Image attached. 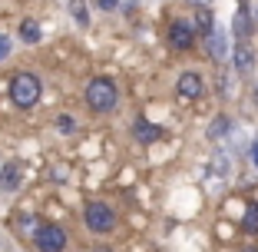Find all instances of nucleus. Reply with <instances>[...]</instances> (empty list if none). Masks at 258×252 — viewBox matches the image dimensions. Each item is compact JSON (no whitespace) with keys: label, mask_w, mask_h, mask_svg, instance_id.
<instances>
[{"label":"nucleus","mask_w":258,"mask_h":252,"mask_svg":"<svg viewBox=\"0 0 258 252\" xmlns=\"http://www.w3.org/2000/svg\"><path fill=\"white\" fill-rule=\"evenodd\" d=\"M83 103H86L90 113L109 116L116 107H119V86H116V80L113 77H93V80H86Z\"/></svg>","instance_id":"obj_1"},{"label":"nucleus","mask_w":258,"mask_h":252,"mask_svg":"<svg viewBox=\"0 0 258 252\" xmlns=\"http://www.w3.org/2000/svg\"><path fill=\"white\" fill-rule=\"evenodd\" d=\"M7 99L14 103L17 110H33L43 99V80L33 73V70H17L14 77H10V83H7Z\"/></svg>","instance_id":"obj_2"},{"label":"nucleus","mask_w":258,"mask_h":252,"mask_svg":"<svg viewBox=\"0 0 258 252\" xmlns=\"http://www.w3.org/2000/svg\"><path fill=\"white\" fill-rule=\"evenodd\" d=\"M83 226L93 236H109L116 229V209L103 199H90L83 206Z\"/></svg>","instance_id":"obj_3"},{"label":"nucleus","mask_w":258,"mask_h":252,"mask_svg":"<svg viewBox=\"0 0 258 252\" xmlns=\"http://www.w3.org/2000/svg\"><path fill=\"white\" fill-rule=\"evenodd\" d=\"M30 239L37 252H67V245H70V232L60 222H40Z\"/></svg>","instance_id":"obj_4"},{"label":"nucleus","mask_w":258,"mask_h":252,"mask_svg":"<svg viewBox=\"0 0 258 252\" xmlns=\"http://www.w3.org/2000/svg\"><path fill=\"white\" fill-rule=\"evenodd\" d=\"M202 93H205V83L199 70H185L182 77L175 80V96L182 103H196V99H202Z\"/></svg>","instance_id":"obj_5"},{"label":"nucleus","mask_w":258,"mask_h":252,"mask_svg":"<svg viewBox=\"0 0 258 252\" xmlns=\"http://www.w3.org/2000/svg\"><path fill=\"white\" fill-rule=\"evenodd\" d=\"M169 46L179 50V54L196 46V30H192L189 20H172V27H169Z\"/></svg>","instance_id":"obj_6"},{"label":"nucleus","mask_w":258,"mask_h":252,"mask_svg":"<svg viewBox=\"0 0 258 252\" xmlns=\"http://www.w3.org/2000/svg\"><path fill=\"white\" fill-rule=\"evenodd\" d=\"M20 189H23V166L17 160H7L0 166V192L4 196H14Z\"/></svg>","instance_id":"obj_7"},{"label":"nucleus","mask_w":258,"mask_h":252,"mask_svg":"<svg viewBox=\"0 0 258 252\" xmlns=\"http://www.w3.org/2000/svg\"><path fill=\"white\" fill-rule=\"evenodd\" d=\"M232 54H235V70L238 77H251V70H255V50H251L248 40H238L232 46Z\"/></svg>","instance_id":"obj_8"},{"label":"nucleus","mask_w":258,"mask_h":252,"mask_svg":"<svg viewBox=\"0 0 258 252\" xmlns=\"http://www.w3.org/2000/svg\"><path fill=\"white\" fill-rule=\"evenodd\" d=\"M133 136H136L143 146L159 143V139H162V126H156V123L146 120V116H136V123H133Z\"/></svg>","instance_id":"obj_9"},{"label":"nucleus","mask_w":258,"mask_h":252,"mask_svg":"<svg viewBox=\"0 0 258 252\" xmlns=\"http://www.w3.org/2000/svg\"><path fill=\"white\" fill-rule=\"evenodd\" d=\"M232 30H235V40H248L251 37V30H255V20H251V10L245 7H238V14H235V23H232Z\"/></svg>","instance_id":"obj_10"},{"label":"nucleus","mask_w":258,"mask_h":252,"mask_svg":"<svg viewBox=\"0 0 258 252\" xmlns=\"http://www.w3.org/2000/svg\"><path fill=\"white\" fill-rule=\"evenodd\" d=\"M192 30H196L199 33V37H209V33H212L215 30V20H212V10H209V7H199L196 10V20H192Z\"/></svg>","instance_id":"obj_11"},{"label":"nucleus","mask_w":258,"mask_h":252,"mask_svg":"<svg viewBox=\"0 0 258 252\" xmlns=\"http://www.w3.org/2000/svg\"><path fill=\"white\" fill-rule=\"evenodd\" d=\"M205 43H209V57H212L215 63L225 60V33L222 30H212L209 37H205Z\"/></svg>","instance_id":"obj_12"},{"label":"nucleus","mask_w":258,"mask_h":252,"mask_svg":"<svg viewBox=\"0 0 258 252\" xmlns=\"http://www.w3.org/2000/svg\"><path fill=\"white\" fill-rule=\"evenodd\" d=\"M228 156L225 153H212V163H209V179H215V183H219V179H228Z\"/></svg>","instance_id":"obj_13"},{"label":"nucleus","mask_w":258,"mask_h":252,"mask_svg":"<svg viewBox=\"0 0 258 252\" xmlns=\"http://www.w3.org/2000/svg\"><path fill=\"white\" fill-rule=\"evenodd\" d=\"M20 40L23 43H40V40H43V30H40V23L33 20V17L20 20Z\"/></svg>","instance_id":"obj_14"},{"label":"nucleus","mask_w":258,"mask_h":252,"mask_svg":"<svg viewBox=\"0 0 258 252\" xmlns=\"http://www.w3.org/2000/svg\"><path fill=\"white\" fill-rule=\"evenodd\" d=\"M53 126H56V133H60V136H73V133L80 130V123H76L73 113H60V116L53 120Z\"/></svg>","instance_id":"obj_15"},{"label":"nucleus","mask_w":258,"mask_h":252,"mask_svg":"<svg viewBox=\"0 0 258 252\" xmlns=\"http://www.w3.org/2000/svg\"><path fill=\"white\" fill-rule=\"evenodd\" d=\"M242 232L258 236V203H248V209H245V216H242Z\"/></svg>","instance_id":"obj_16"},{"label":"nucleus","mask_w":258,"mask_h":252,"mask_svg":"<svg viewBox=\"0 0 258 252\" xmlns=\"http://www.w3.org/2000/svg\"><path fill=\"white\" fill-rule=\"evenodd\" d=\"M70 14H73L76 27H90V10H86V0H70Z\"/></svg>","instance_id":"obj_17"},{"label":"nucleus","mask_w":258,"mask_h":252,"mask_svg":"<svg viewBox=\"0 0 258 252\" xmlns=\"http://www.w3.org/2000/svg\"><path fill=\"white\" fill-rule=\"evenodd\" d=\"M228 133H232V120H228V116H215L212 126H209V139H222V136H228Z\"/></svg>","instance_id":"obj_18"},{"label":"nucleus","mask_w":258,"mask_h":252,"mask_svg":"<svg viewBox=\"0 0 258 252\" xmlns=\"http://www.w3.org/2000/svg\"><path fill=\"white\" fill-rule=\"evenodd\" d=\"M37 226H40V219H37V216H30V213L17 216V229H20V236H23V239H27V236H33V232H37Z\"/></svg>","instance_id":"obj_19"},{"label":"nucleus","mask_w":258,"mask_h":252,"mask_svg":"<svg viewBox=\"0 0 258 252\" xmlns=\"http://www.w3.org/2000/svg\"><path fill=\"white\" fill-rule=\"evenodd\" d=\"M14 54V37L10 33H0V63H7Z\"/></svg>","instance_id":"obj_20"},{"label":"nucleus","mask_w":258,"mask_h":252,"mask_svg":"<svg viewBox=\"0 0 258 252\" xmlns=\"http://www.w3.org/2000/svg\"><path fill=\"white\" fill-rule=\"evenodd\" d=\"M96 4H99V10H116L119 7V0H96Z\"/></svg>","instance_id":"obj_21"},{"label":"nucleus","mask_w":258,"mask_h":252,"mask_svg":"<svg viewBox=\"0 0 258 252\" xmlns=\"http://www.w3.org/2000/svg\"><path fill=\"white\" fill-rule=\"evenodd\" d=\"M238 252H258V242H245V245H242Z\"/></svg>","instance_id":"obj_22"},{"label":"nucleus","mask_w":258,"mask_h":252,"mask_svg":"<svg viewBox=\"0 0 258 252\" xmlns=\"http://www.w3.org/2000/svg\"><path fill=\"white\" fill-rule=\"evenodd\" d=\"M251 163H255V166H258V139H255V143H251Z\"/></svg>","instance_id":"obj_23"},{"label":"nucleus","mask_w":258,"mask_h":252,"mask_svg":"<svg viewBox=\"0 0 258 252\" xmlns=\"http://www.w3.org/2000/svg\"><path fill=\"white\" fill-rule=\"evenodd\" d=\"M189 4H196V7H209V0H189Z\"/></svg>","instance_id":"obj_24"},{"label":"nucleus","mask_w":258,"mask_h":252,"mask_svg":"<svg viewBox=\"0 0 258 252\" xmlns=\"http://www.w3.org/2000/svg\"><path fill=\"white\" fill-rule=\"evenodd\" d=\"M99 252H109V249H99Z\"/></svg>","instance_id":"obj_25"}]
</instances>
